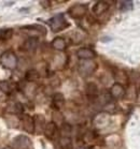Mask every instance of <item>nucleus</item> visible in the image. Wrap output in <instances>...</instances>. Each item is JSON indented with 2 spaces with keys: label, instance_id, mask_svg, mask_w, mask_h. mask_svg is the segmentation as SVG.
Returning a JSON list of instances; mask_svg holds the SVG:
<instances>
[{
  "label": "nucleus",
  "instance_id": "5",
  "mask_svg": "<svg viewBox=\"0 0 140 149\" xmlns=\"http://www.w3.org/2000/svg\"><path fill=\"white\" fill-rule=\"evenodd\" d=\"M87 8L86 6L83 4H77V6H72L70 9L68 10V13L70 14V16L75 17V18H79V17H82L85 15Z\"/></svg>",
  "mask_w": 140,
  "mask_h": 149
},
{
  "label": "nucleus",
  "instance_id": "24",
  "mask_svg": "<svg viewBox=\"0 0 140 149\" xmlns=\"http://www.w3.org/2000/svg\"><path fill=\"white\" fill-rule=\"evenodd\" d=\"M4 95V92H2V91H1V89H0V97H2V95Z\"/></svg>",
  "mask_w": 140,
  "mask_h": 149
},
{
  "label": "nucleus",
  "instance_id": "6",
  "mask_svg": "<svg viewBox=\"0 0 140 149\" xmlns=\"http://www.w3.org/2000/svg\"><path fill=\"white\" fill-rule=\"evenodd\" d=\"M38 45H39V40H38V38L30 37V38H28L27 40L23 43V45H22V48H23V51L34 52V51H36V49H37Z\"/></svg>",
  "mask_w": 140,
  "mask_h": 149
},
{
  "label": "nucleus",
  "instance_id": "12",
  "mask_svg": "<svg viewBox=\"0 0 140 149\" xmlns=\"http://www.w3.org/2000/svg\"><path fill=\"white\" fill-rule=\"evenodd\" d=\"M67 46L66 44V41L63 39V38H55L54 40L52 41V47L54 49H57V51H64Z\"/></svg>",
  "mask_w": 140,
  "mask_h": 149
},
{
  "label": "nucleus",
  "instance_id": "19",
  "mask_svg": "<svg viewBox=\"0 0 140 149\" xmlns=\"http://www.w3.org/2000/svg\"><path fill=\"white\" fill-rule=\"evenodd\" d=\"M71 133V125L68 123H63L61 127V134L62 137H69Z\"/></svg>",
  "mask_w": 140,
  "mask_h": 149
},
{
  "label": "nucleus",
  "instance_id": "17",
  "mask_svg": "<svg viewBox=\"0 0 140 149\" xmlns=\"http://www.w3.org/2000/svg\"><path fill=\"white\" fill-rule=\"evenodd\" d=\"M86 92L91 97H96L98 95V87L94 83H89L86 86Z\"/></svg>",
  "mask_w": 140,
  "mask_h": 149
},
{
  "label": "nucleus",
  "instance_id": "14",
  "mask_svg": "<svg viewBox=\"0 0 140 149\" xmlns=\"http://www.w3.org/2000/svg\"><path fill=\"white\" fill-rule=\"evenodd\" d=\"M39 77H40L39 72L34 70V69H31V70L26 72V79L28 81H36L39 79Z\"/></svg>",
  "mask_w": 140,
  "mask_h": 149
},
{
  "label": "nucleus",
  "instance_id": "7",
  "mask_svg": "<svg viewBox=\"0 0 140 149\" xmlns=\"http://www.w3.org/2000/svg\"><path fill=\"white\" fill-rule=\"evenodd\" d=\"M77 56H78V58L82 59V60H92V59H94L96 57V54L95 52L92 51L91 48L83 47V48H80L77 52Z\"/></svg>",
  "mask_w": 140,
  "mask_h": 149
},
{
  "label": "nucleus",
  "instance_id": "10",
  "mask_svg": "<svg viewBox=\"0 0 140 149\" xmlns=\"http://www.w3.org/2000/svg\"><path fill=\"white\" fill-rule=\"evenodd\" d=\"M43 132H44L46 137H49V139H53L54 135L56 134V132H57V125L53 121L49 122V123L45 125Z\"/></svg>",
  "mask_w": 140,
  "mask_h": 149
},
{
  "label": "nucleus",
  "instance_id": "11",
  "mask_svg": "<svg viewBox=\"0 0 140 149\" xmlns=\"http://www.w3.org/2000/svg\"><path fill=\"white\" fill-rule=\"evenodd\" d=\"M109 9V3L106 2V1H98L94 4L93 7V12L97 15H100V14L105 13L107 10Z\"/></svg>",
  "mask_w": 140,
  "mask_h": 149
},
{
  "label": "nucleus",
  "instance_id": "21",
  "mask_svg": "<svg viewBox=\"0 0 140 149\" xmlns=\"http://www.w3.org/2000/svg\"><path fill=\"white\" fill-rule=\"evenodd\" d=\"M61 145H62V147L67 149L71 146V141H70L69 137H62V139H61Z\"/></svg>",
  "mask_w": 140,
  "mask_h": 149
},
{
  "label": "nucleus",
  "instance_id": "3",
  "mask_svg": "<svg viewBox=\"0 0 140 149\" xmlns=\"http://www.w3.org/2000/svg\"><path fill=\"white\" fill-rule=\"evenodd\" d=\"M95 70H96V63L93 62L92 60H84L79 65V71H80V73L83 76H87V75L92 74Z\"/></svg>",
  "mask_w": 140,
  "mask_h": 149
},
{
  "label": "nucleus",
  "instance_id": "15",
  "mask_svg": "<svg viewBox=\"0 0 140 149\" xmlns=\"http://www.w3.org/2000/svg\"><path fill=\"white\" fill-rule=\"evenodd\" d=\"M13 36V29H0V40L7 41L10 40Z\"/></svg>",
  "mask_w": 140,
  "mask_h": 149
},
{
  "label": "nucleus",
  "instance_id": "1",
  "mask_svg": "<svg viewBox=\"0 0 140 149\" xmlns=\"http://www.w3.org/2000/svg\"><path fill=\"white\" fill-rule=\"evenodd\" d=\"M48 24L51 27V30L53 32H59V31L69 27V24L67 23V20L65 18V15L62 13L57 14V15L53 16L52 18H50L48 20Z\"/></svg>",
  "mask_w": 140,
  "mask_h": 149
},
{
  "label": "nucleus",
  "instance_id": "22",
  "mask_svg": "<svg viewBox=\"0 0 140 149\" xmlns=\"http://www.w3.org/2000/svg\"><path fill=\"white\" fill-rule=\"evenodd\" d=\"M23 29H34L38 31H42V33H45V28L40 26V25H32V26H25Z\"/></svg>",
  "mask_w": 140,
  "mask_h": 149
},
{
  "label": "nucleus",
  "instance_id": "18",
  "mask_svg": "<svg viewBox=\"0 0 140 149\" xmlns=\"http://www.w3.org/2000/svg\"><path fill=\"white\" fill-rule=\"evenodd\" d=\"M133 7H134L133 1H120L119 2V9L122 11V12L132 10Z\"/></svg>",
  "mask_w": 140,
  "mask_h": 149
},
{
  "label": "nucleus",
  "instance_id": "13",
  "mask_svg": "<svg viewBox=\"0 0 140 149\" xmlns=\"http://www.w3.org/2000/svg\"><path fill=\"white\" fill-rule=\"evenodd\" d=\"M34 129H36V128H40L41 130H44L45 120H44V117H43L42 115H36L34 116Z\"/></svg>",
  "mask_w": 140,
  "mask_h": 149
},
{
  "label": "nucleus",
  "instance_id": "4",
  "mask_svg": "<svg viewBox=\"0 0 140 149\" xmlns=\"http://www.w3.org/2000/svg\"><path fill=\"white\" fill-rule=\"evenodd\" d=\"M13 146L16 149H28L30 148L31 142L27 136L20 135L13 139Z\"/></svg>",
  "mask_w": 140,
  "mask_h": 149
},
{
  "label": "nucleus",
  "instance_id": "2",
  "mask_svg": "<svg viewBox=\"0 0 140 149\" xmlns=\"http://www.w3.org/2000/svg\"><path fill=\"white\" fill-rule=\"evenodd\" d=\"M0 62L6 69H15L17 65V57L12 51L4 52L0 56Z\"/></svg>",
  "mask_w": 140,
  "mask_h": 149
},
{
  "label": "nucleus",
  "instance_id": "23",
  "mask_svg": "<svg viewBox=\"0 0 140 149\" xmlns=\"http://www.w3.org/2000/svg\"><path fill=\"white\" fill-rule=\"evenodd\" d=\"M101 40H103V42H109V41L111 40V39H110V38H103Z\"/></svg>",
  "mask_w": 140,
  "mask_h": 149
},
{
  "label": "nucleus",
  "instance_id": "25",
  "mask_svg": "<svg viewBox=\"0 0 140 149\" xmlns=\"http://www.w3.org/2000/svg\"><path fill=\"white\" fill-rule=\"evenodd\" d=\"M6 149H10V148H6Z\"/></svg>",
  "mask_w": 140,
  "mask_h": 149
},
{
  "label": "nucleus",
  "instance_id": "8",
  "mask_svg": "<svg viewBox=\"0 0 140 149\" xmlns=\"http://www.w3.org/2000/svg\"><path fill=\"white\" fill-rule=\"evenodd\" d=\"M22 125H23V128H24L28 133H32L34 132V118L30 117L29 115H24L23 118H22Z\"/></svg>",
  "mask_w": 140,
  "mask_h": 149
},
{
  "label": "nucleus",
  "instance_id": "20",
  "mask_svg": "<svg viewBox=\"0 0 140 149\" xmlns=\"http://www.w3.org/2000/svg\"><path fill=\"white\" fill-rule=\"evenodd\" d=\"M0 89L4 93H10L12 87L8 81H0Z\"/></svg>",
  "mask_w": 140,
  "mask_h": 149
},
{
  "label": "nucleus",
  "instance_id": "16",
  "mask_svg": "<svg viewBox=\"0 0 140 149\" xmlns=\"http://www.w3.org/2000/svg\"><path fill=\"white\" fill-rule=\"evenodd\" d=\"M53 103L55 104L56 106V109H59V107H62L64 103H65V98H64V95L62 93H56V95L53 97Z\"/></svg>",
  "mask_w": 140,
  "mask_h": 149
},
{
  "label": "nucleus",
  "instance_id": "9",
  "mask_svg": "<svg viewBox=\"0 0 140 149\" xmlns=\"http://www.w3.org/2000/svg\"><path fill=\"white\" fill-rule=\"evenodd\" d=\"M125 95V89L123 88V86L119 83L114 84L110 89V95L114 99H121L123 98Z\"/></svg>",
  "mask_w": 140,
  "mask_h": 149
}]
</instances>
